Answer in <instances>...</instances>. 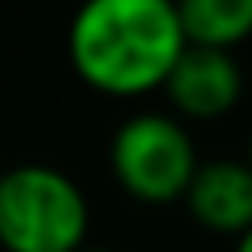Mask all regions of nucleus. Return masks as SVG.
Masks as SVG:
<instances>
[{"label": "nucleus", "instance_id": "obj_2", "mask_svg": "<svg viewBox=\"0 0 252 252\" xmlns=\"http://www.w3.org/2000/svg\"><path fill=\"white\" fill-rule=\"evenodd\" d=\"M87 232L91 205L71 173L43 161H24L0 173L4 252H79Z\"/></svg>", "mask_w": 252, "mask_h": 252}, {"label": "nucleus", "instance_id": "obj_9", "mask_svg": "<svg viewBox=\"0 0 252 252\" xmlns=\"http://www.w3.org/2000/svg\"><path fill=\"white\" fill-rule=\"evenodd\" d=\"M244 161H248V165H252V138H248V158H244Z\"/></svg>", "mask_w": 252, "mask_h": 252}, {"label": "nucleus", "instance_id": "obj_6", "mask_svg": "<svg viewBox=\"0 0 252 252\" xmlns=\"http://www.w3.org/2000/svg\"><path fill=\"white\" fill-rule=\"evenodd\" d=\"M185 43L232 51L252 39V0H173Z\"/></svg>", "mask_w": 252, "mask_h": 252}, {"label": "nucleus", "instance_id": "obj_7", "mask_svg": "<svg viewBox=\"0 0 252 252\" xmlns=\"http://www.w3.org/2000/svg\"><path fill=\"white\" fill-rule=\"evenodd\" d=\"M232 252H252V228H248V232L236 240V248H232Z\"/></svg>", "mask_w": 252, "mask_h": 252}, {"label": "nucleus", "instance_id": "obj_1", "mask_svg": "<svg viewBox=\"0 0 252 252\" xmlns=\"http://www.w3.org/2000/svg\"><path fill=\"white\" fill-rule=\"evenodd\" d=\"M185 32L173 0H83L67 24V63L83 87L106 98L161 91Z\"/></svg>", "mask_w": 252, "mask_h": 252}, {"label": "nucleus", "instance_id": "obj_8", "mask_svg": "<svg viewBox=\"0 0 252 252\" xmlns=\"http://www.w3.org/2000/svg\"><path fill=\"white\" fill-rule=\"evenodd\" d=\"M79 252H118V248H102V244H83Z\"/></svg>", "mask_w": 252, "mask_h": 252}, {"label": "nucleus", "instance_id": "obj_4", "mask_svg": "<svg viewBox=\"0 0 252 252\" xmlns=\"http://www.w3.org/2000/svg\"><path fill=\"white\" fill-rule=\"evenodd\" d=\"M161 94L173 106V118H181V122H217V118L236 110V102L244 94V71H240L232 51L185 43L169 79L161 83Z\"/></svg>", "mask_w": 252, "mask_h": 252}, {"label": "nucleus", "instance_id": "obj_3", "mask_svg": "<svg viewBox=\"0 0 252 252\" xmlns=\"http://www.w3.org/2000/svg\"><path fill=\"white\" fill-rule=\"evenodd\" d=\"M118 189L138 205H173L185 197L201 158L181 118L165 110H138L118 122L106 146Z\"/></svg>", "mask_w": 252, "mask_h": 252}, {"label": "nucleus", "instance_id": "obj_5", "mask_svg": "<svg viewBox=\"0 0 252 252\" xmlns=\"http://www.w3.org/2000/svg\"><path fill=\"white\" fill-rule=\"evenodd\" d=\"M181 201L193 224L240 240L252 228V165L240 158L201 161Z\"/></svg>", "mask_w": 252, "mask_h": 252}, {"label": "nucleus", "instance_id": "obj_10", "mask_svg": "<svg viewBox=\"0 0 252 252\" xmlns=\"http://www.w3.org/2000/svg\"><path fill=\"white\" fill-rule=\"evenodd\" d=\"M0 173H4V165H0Z\"/></svg>", "mask_w": 252, "mask_h": 252}]
</instances>
